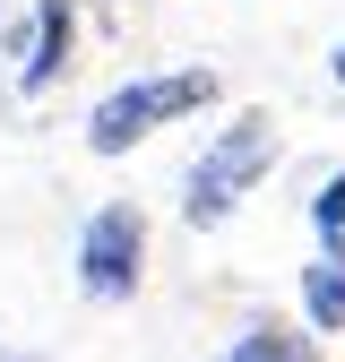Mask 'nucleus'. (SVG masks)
Instances as JSON below:
<instances>
[{"label": "nucleus", "instance_id": "1", "mask_svg": "<svg viewBox=\"0 0 345 362\" xmlns=\"http://www.w3.org/2000/svg\"><path fill=\"white\" fill-rule=\"evenodd\" d=\"M268 173H276V121L259 112V104H242V112L199 147V164H190V181H182V216L199 224V233H216V224H225Z\"/></svg>", "mask_w": 345, "mask_h": 362}, {"label": "nucleus", "instance_id": "7", "mask_svg": "<svg viewBox=\"0 0 345 362\" xmlns=\"http://www.w3.org/2000/svg\"><path fill=\"white\" fill-rule=\"evenodd\" d=\"M311 233H320V250H345V173L320 181V199H311Z\"/></svg>", "mask_w": 345, "mask_h": 362}, {"label": "nucleus", "instance_id": "9", "mask_svg": "<svg viewBox=\"0 0 345 362\" xmlns=\"http://www.w3.org/2000/svg\"><path fill=\"white\" fill-rule=\"evenodd\" d=\"M0 362H43V354H0Z\"/></svg>", "mask_w": 345, "mask_h": 362}, {"label": "nucleus", "instance_id": "6", "mask_svg": "<svg viewBox=\"0 0 345 362\" xmlns=\"http://www.w3.org/2000/svg\"><path fill=\"white\" fill-rule=\"evenodd\" d=\"M225 362H320V345L302 337L293 320H250V328L225 345Z\"/></svg>", "mask_w": 345, "mask_h": 362}, {"label": "nucleus", "instance_id": "3", "mask_svg": "<svg viewBox=\"0 0 345 362\" xmlns=\"http://www.w3.org/2000/svg\"><path fill=\"white\" fill-rule=\"evenodd\" d=\"M139 285H147V216L129 199H112L78 233V293L86 302H129Z\"/></svg>", "mask_w": 345, "mask_h": 362}, {"label": "nucleus", "instance_id": "5", "mask_svg": "<svg viewBox=\"0 0 345 362\" xmlns=\"http://www.w3.org/2000/svg\"><path fill=\"white\" fill-rule=\"evenodd\" d=\"M302 328L311 337H345V250H320L302 267Z\"/></svg>", "mask_w": 345, "mask_h": 362}, {"label": "nucleus", "instance_id": "4", "mask_svg": "<svg viewBox=\"0 0 345 362\" xmlns=\"http://www.w3.org/2000/svg\"><path fill=\"white\" fill-rule=\"evenodd\" d=\"M69 43H78V0H35V18L18 26V95H43L69 69Z\"/></svg>", "mask_w": 345, "mask_h": 362}, {"label": "nucleus", "instance_id": "2", "mask_svg": "<svg viewBox=\"0 0 345 362\" xmlns=\"http://www.w3.org/2000/svg\"><path fill=\"white\" fill-rule=\"evenodd\" d=\"M216 95H225L216 69H147V78H121L112 95H95V112H86V147H95V156H129L139 139H156L164 121L207 112Z\"/></svg>", "mask_w": 345, "mask_h": 362}, {"label": "nucleus", "instance_id": "8", "mask_svg": "<svg viewBox=\"0 0 345 362\" xmlns=\"http://www.w3.org/2000/svg\"><path fill=\"white\" fill-rule=\"evenodd\" d=\"M328 78H337V86H345V43H337V61H328Z\"/></svg>", "mask_w": 345, "mask_h": 362}]
</instances>
